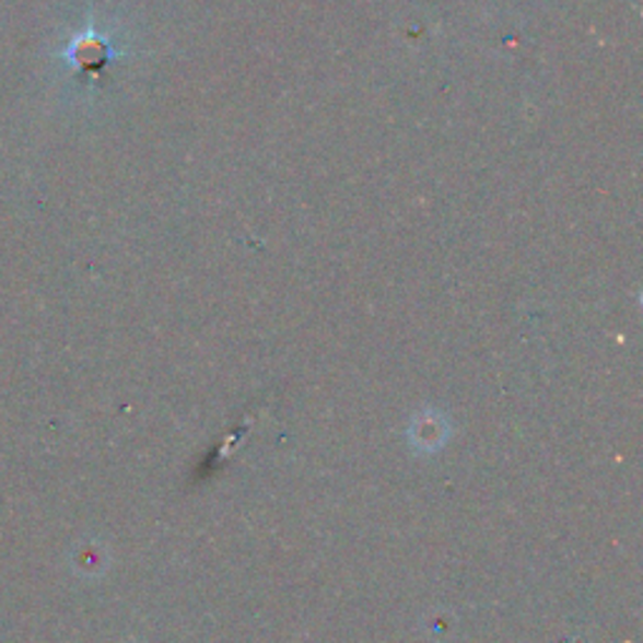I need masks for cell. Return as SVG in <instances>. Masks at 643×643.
Returning <instances> with one entry per match:
<instances>
[{"instance_id":"1","label":"cell","mask_w":643,"mask_h":643,"mask_svg":"<svg viewBox=\"0 0 643 643\" xmlns=\"http://www.w3.org/2000/svg\"><path fill=\"white\" fill-rule=\"evenodd\" d=\"M408 437L414 451L437 453L447 443V437H451V422H447L443 412L422 410L412 418Z\"/></svg>"}]
</instances>
